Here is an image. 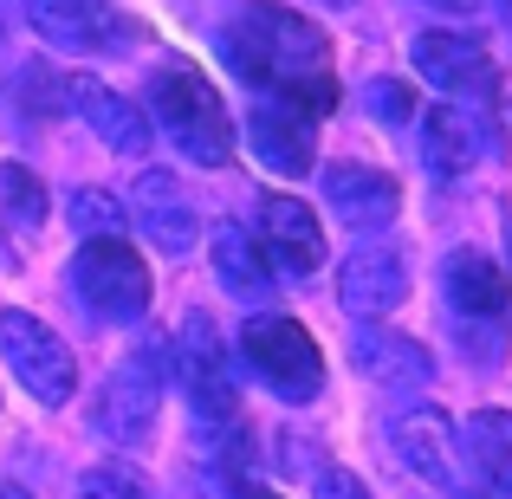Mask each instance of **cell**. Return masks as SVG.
Here are the masks:
<instances>
[{"label":"cell","mask_w":512,"mask_h":499,"mask_svg":"<svg viewBox=\"0 0 512 499\" xmlns=\"http://www.w3.org/2000/svg\"><path fill=\"white\" fill-rule=\"evenodd\" d=\"M240 357L253 363V376H260L279 402H318V389H325V357H318L312 331H305L299 318H279V312L247 318Z\"/></svg>","instance_id":"cell-4"},{"label":"cell","mask_w":512,"mask_h":499,"mask_svg":"<svg viewBox=\"0 0 512 499\" xmlns=\"http://www.w3.org/2000/svg\"><path fill=\"white\" fill-rule=\"evenodd\" d=\"M0 499H26V493H20V487H0Z\"/></svg>","instance_id":"cell-28"},{"label":"cell","mask_w":512,"mask_h":499,"mask_svg":"<svg viewBox=\"0 0 512 499\" xmlns=\"http://www.w3.org/2000/svg\"><path fill=\"white\" fill-rule=\"evenodd\" d=\"M363 104H370L383 124H409L415 117V91L402 85V78H370V85H363Z\"/></svg>","instance_id":"cell-25"},{"label":"cell","mask_w":512,"mask_h":499,"mask_svg":"<svg viewBox=\"0 0 512 499\" xmlns=\"http://www.w3.org/2000/svg\"><path fill=\"white\" fill-rule=\"evenodd\" d=\"M156 402H163V370H156L150 350H130L98 383V396H91V428H98L111 448H137L156 428Z\"/></svg>","instance_id":"cell-7"},{"label":"cell","mask_w":512,"mask_h":499,"mask_svg":"<svg viewBox=\"0 0 512 499\" xmlns=\"http://www.w3.org/2000/svg\"><path fill=\"white\" fill-rule=\"evenodd\" d=\"M422 163H428V175H441V182H454V175H467L480 163V130L467 124L454 104H441V111L422 117Z\"/></svg>","instance_id":"cell-20"},{"label":"cell","mask_w":512,"mask_h":499,"mask_svg":"<svg viewBox=\"0 0 512 499\" xmlns=\"http://www.w3.org/2000/svg\"><path fill=\"white\" fill-rule=\"evenodd\" d=\"M389 448H396V461L409 467L422 487L435 493H454V480H461V454H454V422L441 409H409L396 428H389Z\"/></svg>","instance_id":"cell-15"},{"label":"cell","mask_w":512,"mask_h":499,"mask_svg":"<svg viewBox=\"0 0 512 499\" xmlns=\"http://www.w3.org/2000/svg\"><path fill=\"white\" fill-rule=\"evenodd\" d=\"M0 357L20 376V389L39 402V409H65L78 396V363L72 350L59 344V331L39 325L33 312H0Z\"/></svg>","instance_id":"cell-6"},{"label":"cell","mask_w":512,"mask_h":499,"mask_svg":"<svg viewBox=\"0 0 512 499\" xmlns=\"http://www.w3.org/2000/svg\"><path fill=\"white\" fill-rule=\"evenodd\" d=\"M467 448H474L480 487L512 499V415L506 409H480L474 422H467Z\"/></svg>","instance_id":"cell-21"},{"label":"cell","mask_w":512,"mask_h":499,"mask_svg":"<svg viewBox=\"0 0 512 499\" xmlns=\"http://www.w3.org/2000/svg\"><path fill=\"white\" fill-rule=\"evenodd\" d=\"M78 499H150V480L130 461H98L78 474Z\"/></svg>","instance_id":"cell-24"},{"label":"cell","mask_w":512,"mask_h":499,"mask_svg":"<svg viewBox=\"0 0 512 499\" xmlns=\"http://www.w3.org/2000/svg\"><path fill=\"white\" fill-rule=\"evenodd\" d=\"M0 214L13 227H39L46 221V188L26 163H0Z\"/></svg>","instance_id":"cell-22"},{"label":"cell","mask_w":512,"mask_h":499,"mask_svg":"<svg viewBox=\"0 0 512 499\" xmlns=\"http://www.w3.org/2000/svg\"><path fill=\"white\" fill-rule=\"evenodd\" d=\"M402 299H409V266H402V253L357 247L338 266V305L350 318H383V312H396Z\"/></svg>","instance_id":"cell-17"},{"label":"cell","mask_w":512,"mask_h":499,"mask_svg":"<svg viewBox=\"0 0 512 499\" xmlns=\"http://www.w3.org/2000/svg\"><path fill=\"white\" fill-rule=\"evenodd\" d=\"M234 499H279V493H266V487H240Z\"/></svg>","instance_id":"cell-27"},{"label":"cell","mask_w":512,"mask_h":499,"mask_svg":"<svg viewBox=\"0 0 512 499\" xmlns=\"http://www.w3.org/2000/svg\"><path fill=\"white\" fill-rule=\"evenodd\" d=\"M65 214H72V227H78L85 240H98V234H124V201L104 195V188H72Z\"/></svg>","instance_id":"cell-23"},{"label":"cell","mask_w":512,"mask_h":499,"mask_svg":"<svg viewBox=\"0 0 512 499\" xmlns=\"http://www.w3.org/2000/svg\"><path fill=\"white\" fill-rule=\"evenodd\" d=\"M208 253H214V273H221V286L234 292V299H273V266H266L260 240H247V227H240V221L214 227Z\"/></svg>","instance_id":"cell-19"},{"label":"cell","mask_w":512,"mask_h":499,"mask_svg":"<svg viewBox=\"0 0 512 499\" xmlns=\"http://www.w3.org/2000/svg\"><path fill=\"white\" fill-rule=\"evenodd\" d=\"M409 59H415V78L448 91V98H493V85H500V65L474 33H448V26L422 33Z\"/></svg>","instance_id":"cell-8"},{"label":"cell","mask_w":512,"mask_h":499,"mask_svg":"<svg viewBox=\"0 0 512 499\" xmlns=\"http://www.w3.org/2000/svg\"><path fill=\"white\" fill-rule=\"evenodd\" d=\"M72 292L78 305H85L91 318H104V325H137L143 312H150V266H143V253L130 247L124 234H98L85 240V247L72 253Z\"/></svg>","instance_id":"cell-3"},{"label":"cell","mask_w":512,"mask_h":499,"mask_svg":"<svg viewBox=\"0 0 512 499\" xmlns=\"http://www.w3.org/2000/svg\"><path fill=\"white\" fill-rule=\"evenodd\" d=\"M350 370L370 376L376 389H428L435 357H428L415 337L376 325V318H357V331H350Z\"/></svg>","instance_id":"cell-14"},{"label":"cell","mask_w":512,"mask_h":499,"mask_svg":"<svg viewBox=\"0 0 512 499\" xmlns=\"http://www.w3.org/2000/svg\"><path fill=\"white\" fill-rule=\"evenodd\" d=\"M260 227H266V247L279 253L286 273H299V279L318 273V260H325V227H318V214L305 208L299 195H266Z\"/></svg>","instance_id":"cell-18"},{"label":"cell","mask_w":512,"mask_h":499,"mask_svg":"<svg viewBox=\"0 0 512 499\" xmlns=\"http://www.w3.org/2000/svg\"><path fill=\"white\" fill-rule=\"evenodd\" d=\"M65 111H72L78 124H91V137H104V150H117V156H137L143 163L150 143H156L143 104L117 98V91L98 85V78H65Z\"/></svg>","instance_id":"cell-11"},{"label":"cell","mask_w":512,"mask_h":499,"mask_svg":"<svg viewBox=\"0 0 512 499\" xmlns=\"http://www.w3.org/2000/svg\"><path fill=\"white\" fill-rule=\"evenodd\" d=\"M26 26L59 52H111L124 46V20L104 0H26Z\"/></svg>","instance_id":"cell-16"},{"label":"cell","mask_w":512,"mask_h":499,"mask_svg":"<svg viewBox=\"0 0 512 499\" xmlns=\"http://www.w3.org/2000/svg\"><path fill=\"white\" fill-rule=\"evenodd\" d=\"M318 7H357V0H318Z\"/></svg>","instance_id":"cell-29"},{"label":"cell","mask_w":512,"mask_h":499,"mask_svg":"<svg viewBox=\"0 0 512 499\" xmlns=\"http://www.w3.org/2000/svg\"><path fill=\"white\" fill-rule=\"evenodd\" d=\"M312 499H370V487H363L350 467H325V474H318V487H312Z\"/></svg>","instance_id":"cell-26"},{"label":"cell","mask_w":512,"mask_h":499,"mask_svg":"<svg viewBox=\"0 0 512 499\" xmlns=\"http://www.w3.org/2000/svg\"><path fill=\"white\" fill-rule=\"evenodd\" d=\"M175 376H182V396L188 415L201 428H234L240 422V383H234V363H227V344L214 331L208 312H188L182 337H175Z\"/></svg>","instance_id":"cell-5"},{"label":"cell","mask_w":512,"mask_h":499,"mask_svg":"<svg viewBox=\"0 0 512 499\" xmlns=\"http://www.w3.org/2000/svg\"><path fill=\"white\" fill-rule=\"evenodd\" d=\"M441 292H448V312L461 325H480V331H512V279L487 253H454L441 266Z\"/></svg>","instance_id":"cell-13"},{"label":"cell","mask_w":512,"mask_h":499,"mask_svg":"<svg viewBox=\"0 0 512 499\" xmlns=\"http://www.w3.org/2000/svg\"><path fill=\"white\" fill-rule=\"evenodd\" d=\"M318 182H325V208L338 214L350 234H383V227L402 214L396 175H383V169H370V163H331Z\"/></svg>","instance_id":"cell-10"},{"label":"cell","mask_w":512,"mask_h":499,"mask_svg":"<svg viewBox=\"0 0 512 499\" xmlns=\"http://www.w3.org/2000/svg\"><path fill=\"white\" fill-rule=\"evenodd\" d=\"M221 52L234 78H247L260 98L299 104L305 117L338 104V78H331V39L318 33L305 13L279 7V0H247L234 26L221 33Z\"/></svg>","instance_id":"cell-1"},{"label":"cell","mask_w":512,"mask_h":499,"mask_svg":"<svg viewBox=\"0 0 512 499\" xmlns=\"http://www.w3.org/2000/svg\"><path fill=\"white\" fill-rule=\"evenodd\" d=\"M130 214H137L143 240H150L156 253H169V260H182V253H195V240H201L195 201L182 195V182H175L169 169H150V163H143L137 188H130Z\"/></svg>","instance_id":"cell-9"},{"label":"cell","mask_w":512,"mask_h":499,"mask_svg":"<svg viewBox=\"0 0 512 499\" xmlns=\"http://www.w3.org/2000/svg\"><path fill=\"white\" fill-rule=\"evenodd\" d=\"M247 150L260 156L273 175H286V182H299V175H312L318 163V137H312V117L299 111V104H279V98H260L247 111Z\"/></svg>","instance_id":"cell-12"},{"label":"cell","mask_w":512,"mask_h":499,"mask_svg":"<svg viewBox=\"0 0 512 499\" xmlns=\"http://www.w3.org/2000/svg\"><path fill=\"white\" fill-rule=\"evenodd\" d=\"M143 98H150V111H143L150 130H163L188 163H201V169L234 163V124H227V104H221V91H214L188 59H163V65H156L150 85H143Z\"/></svg>","instance_id":"cell-2"},{"label":"cell","mask_w":512,"mask_h":499,"mask_svg":"<svg viewBox=\"0 0 512 499\" xmlns=\"http://www.w3.org/2000/svg\"><path fill=\"white\" fill-rule=\"evenodd\" d=\"M474 499H500V493H487V487H480V493H474Z\"/></svg>","instance_id":"cell-30"}]
</instances>
